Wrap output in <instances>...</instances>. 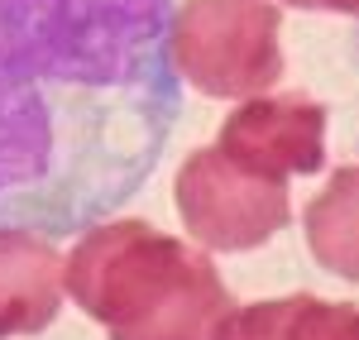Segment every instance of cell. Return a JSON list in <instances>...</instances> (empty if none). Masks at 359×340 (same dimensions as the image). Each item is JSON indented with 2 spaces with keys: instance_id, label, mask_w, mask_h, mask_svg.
I'll use <instances>...</instances> for the list:
<instances>
[{
  "instance_id": "cell-7",
  "label": "cell",
  "mask_w": 359,
  "mask_h": 340,
  "mask_svg": "<svg viewBox=\"0 0 359 340\" xmlns=\"http://www.w3.org/2000/svg\"><path fill=\"white\" fill-rule=\"evenodd\" d=\"M306 245L321 268L359 283V163L340 168L306 206Z\"/></svg>"
},
{
  "instance_id": "cell-4",
  "label": "cell",
  "mask_w": 359,
  "mask_h": 340,
  "mask_svg": "<svg viewBox=\"0 0 359 340\" xmlns=\"http://www.w3.org/2000/svg\"><path fill=\"white\" fill-rule=\"evenodd\" d=\"M221 154L264 177H297L326 163V106L302 91L249 96L221 125Z\"/></svg>"
},
{
  "instance_id": "cell-2",
  "label": "cell",
  "mask_w": 359,
  "mask_h": 340,
  "mask_svg": "<svg viewBox=\"0 0 359 340\" xmlns=\"http://www.w3.org/2000/svg\"><path fill=\"white\" fill-rule=\"evenodd\" d=\"M172 62L201 96H259L283 77L273 0H187L172 25Z\"/></svg>"
},
{
  "instance_id": "cell-8",
  "label": "cell",
  "mask_w": 359,
  "mask_h": 340,
  "mask_svg": "<svg viewBox=\"0 0 359 340\" xmlns=\"http://www.w3.org/2000/svg\"><path fill=\"white\" fill-rule=\"evenodd\" d=\"M283 5H297V10H335V15H355L359 20V0H283Z\"/></svg>"
},
{
  "instance_id": "cell-3",
  "label": "cell",
  "mask_w": 359,
  "mask_h": 340,
  "mask_svg": "<svg viewBox=\"0 0 359 340\" xmlns=\"http://www.w3.org/2000/svg\"><path fill=\"white\" fill-rule=\"evenodd\" d=\"M177 216L206 250H254L287 226V182L196 149L177 168Z\"/></svg>"
},
{
  "instance_id": "cell-6",
  "label": "cell",
  "mask_w": 359,
  "mask_h": 340,
  "mask_svg": "<svg viewBox=\"0 0 359 340\" xmlns=\"http://www.w3.org/2000/svg\"><path fill=\"white\" fill-rule=\"evenodd\" d=\"M211 340H359V307L306 292L278 302H249L225 312Z\"/></svg>"
},
{
  "instance_id": "cell-1",
  "label": "cell",
  "mask_w": 359,
  "mask_h": 340,
  "mask_svg": "<svg viewBox=\"0 0 359 340\" xmlns=\"http://www.w3.org/2000/svg\"><path fill=\"white\" fill-rule=\"evenodd\" d=\"M62 287L111 340H211L230 312L216 264L144 221H111L77 240Z\"/></svg>"
},
{
  "instance_id": "cell-5",
  "label": "cell",
  "mask_w": 359,
  "mask_h": 340,
  "mask_svg": "<svg viewBox=\"0 0 359 340\" xmlns=\"http://www.w3.org/2000/svg\"><path fill=\"white\" fill-rule=\"evenodd\" d=\"M62 307V259L29 230H0V340L43 331Z\"/></svg>"
}]
</instances>
